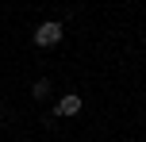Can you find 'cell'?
Wrapping results in <instances>:
<instances>
[{
  "label": "cell",
  "instance_id": "1",
  "mask_svg": "<svg viewBox=\"0 0 146 142\" xmlns=\"http://www.w3.org/2000/svg\"><path fill=\"white\" fill-rule=\"evenodd\" d=\"M58 42H62V23H58V19H46V23H38V31H35V46L50 50V46H58Z\"/></svg>",
  "mask_w": 146,
  "mask_h": 142
},
{
  "label": "cell",
  "instance_id": "2",
  "mask_svg": "<svg viewBox=\"0 0 146 142\" xmlns=\"http://www.w3.org/2000/svg\"><path fill=\"white\" fill-rule=\"evenodd\" d=\"M81 104H85V100H81L77 92H66V96L54 104V115H77V112H81Z\"/></svg>",
  "mask_w": 146,
  "mask_h": 142
},
{
  "label": "cell",
  "instance_id": "3",
  "mask_svg": "<svg viewBox=\"0 0 146 142\" xmlns=\"http://www.w3.org/2000/svg\"><path fill=\"white\" fill-rule=\"evenodd\" d=\"M31 96H35V100H46V96H50V81H46V77H38V81L31 85Z\"/></svg>",
  "mask_w": 146,
  "mask_h": 142
}]
</instances>
